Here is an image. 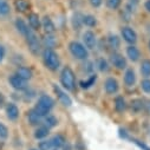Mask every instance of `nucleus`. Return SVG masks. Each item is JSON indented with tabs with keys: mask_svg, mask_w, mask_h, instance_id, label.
Listing matches in <instances>:
<instances>
[{
	"mask_svg": "<svg viewBox=\"0 0 150 150\" xmlns=\"http://www.w3.org/2000/svg\"><path fill=\"white\" fill-rule=\"evenodd\" d=\"M83 44L88 50H92L97 45L96 34L92 31H85L83 33Z\"/></svg>",
	"mask_w": 150,
	"mask_h": 150,
	"instance_id": "9",
	"label": "nucleus"
},
{
	"mask_svg": "<svg viewBox=\"0 0 150 150\" xmlns=\"http://www.w3.org/2000/svg\"><path fill=\"white\" fill-rule=\"evenodd\" d=\"M136 83V73L134 69H127L124 73V84L129 88L134 86Z\"/></svg>",
	"mask_w": 150,
	"mask_h": 150,
	"instance_id": "13",
	"label": "nucleus"
},
{
	"mask_svg": "<svg viewBox=\"0 0 150 150\" xmlns=\"http://www.w3.org/2000/svg\"><path fill=\"white\" fill-rule=\"evenodd\" d=\"M51 143H52V146H53L54 149H59V148H63V146H64V144L66 143V139H65V137H64L63 135L58 134V135H54V136L52 137Z\"/></svg>",
	"mask_w": 150,
	"mask_h": 150,
	"instance_id": "21",
	"label": "nucleus"
},
{
	"mask_svg": "<svg viewBox=\"0 0 150 150\" xmlns=\"http://www.w3.org/2000/svg\"><path fill=\"white\" fill-rule=\"evenodd\" d=\"M8 137V129L5 124L0 123V139H6Z\"/></svg>",
	"mask_w": 150,
	"mask_h": 150,
	"instance_id": "37",
	"label": "nucleus"
},
{
	"mask_svg": "<svg viewBox=\"0 0 150 150\" xmlns=\"http://www.w3.org/2000/svg\"><path fill=\"white\" fill-rule=\"evenodd\" d=\"M143 106H144V103L139 98H135V99H132L130 102V110L132 112H135V114H138L139 111H142L143 110Z\"/></svg>",
	"mask_w": 150,
	"mask_h": 150,
	"instance_id": "23",
	"label": "nucleus"
},
{
	"mask_svg": "<svg viewBox=\"0 0 150 150\" xmlns=\"http://www.w3.org/2000/svg\"><path fill=\"white\" fill-rule=\"evenodd\" d=\"M149 49H150V40H149Z\"/></svg>",
	"mask_w": 150,
	"mask_h": 150,
	"instance_id": "44",
	"label": "nucleus"
},
{
	"mask_svg": "<svg viewBox=\"0 0 150 150\" xmlns=\"http://www.w3.org/2000/svg\"><path fill=\"white\" fill-rule=\"evenodd\" d=\"M26 43H27L28 49H30L32 54H34V56L39 54V52L42 50V43L38 39V37H37L32 31H30L28 34L26 35Z\"/></svg>",
	"mask_w": 150,
	"mask_h": 150,
	"instance_id": "5",
	"label": "nucleus"
},
{
	"mask_svg": "<svg viewBox=\"0 0 150 150\" xmlns=\"http://www.w3.org/2000/svg\"><path fill=\"white\" fill-rule=\"evenodd\" d=\"M90 1V4H91V6L92 7H99L102 4H103V0H89Z\"/></svg>",
	"mask_w": 150,
	"mask_h": 150,
	"instance_id": "39",
	"label": "nucleus"
},
{
	"mask_svg": "<svg viewBox=\"0 0 150 150\" xmlns=\"http://www.w3.org/2000/svg\"><path fill=\"white\" fill-rule=\"evenodd\" d=\"M56 38L52 35V34H46L45 38L43 39V44L45 45L46 49H52L54 45H56Z\"/></svg>",
	"mask_w": 150,
	"mask_h": 150,
	"instance_id": "31",
	"label": "nucleus"
},
{
	"mask_svg": "<svg viewBox=\"0 0 150 150\" xmlns=\"http://www.w3.org/2000/svg\"><path fill=\"white\" fill-rule=\"evenodd\" d=\"M5 54H6V51H5V47L0 45V63H1L5 58Z\"/></svg>",
	"mask_w": 150,
	"mask_h": 150,
	"instance_id": "40",
	"label": "nucleus"
},
{
	"mask_svg": "<svg viewBox=\"0 0 150 150\" xmlns=\"http://www.w3.org/2000/svg\"><path fill=\"white\" fill-rule=\"evenodd\" d=\"M6 115L11 121H16L19 117V109L14 103H8L6 105Z\"/></svg>",
	"mask_w": 150,
	"mask_h": 150,
	"instance_id": "12",
	"label": "nucleus"
},
{
	"mask_svg": "<svg viewBox=\"0 0 150 150\" xmlns=\"http://www.w3.org/2000/svg\"><path fill=\"white\" fill-rule=\"evenodd\" d=\"M27 120H28V123H30L31 125H39V124L42 123L43 117H40V116L32 109V110L28 111V114H27Z\"/></svg>",
	"mask_w": 150,
	"mask_h": 150,
	"instance_id": "18",
	"label": "nucleus"
},
{
	"mask_svg": "<svg viewBox=\"0 0 150 150\" xmlns=\"http://www.w3.org/2000/svg\"><path fill=\"white\" fill-rule=\"evenodd\" d=\"M11 8L6 0H0V18H5L10 14Z\"/></svg>",
	"mask_w": 150,
	"mask_h": 150,
	"instance_id": "27",
	"label": "nucleus"
},
{
	"mask_svg": "<svg viewBox=\"0 0 150 150\" xmlns=\"http://www.w3.org/2000/svg\"><path fill=\"white\" fill-rule=\"evenodd\" d=\"M28 25L31 27V30H39L40 26H42V21H40V18L37 13H30L28 14Z\"/></svg>",
	"mask_w": 150,
	"mask_h": 150,
	"instance_id": "15",
	"label": "nucleus"
},
{
	"mask_svg": "<svg viewBox=\"0 0 150 150\" xmlns=\"http://www.w3.org/2000/svg\"><path fill=\"white\" fill-rule=\"evenodd\" d=\"M57 124H58V120L53 115L49 114L44 117V125H46L47 128H50V129L54 128V127H57Z\"/></svg>",
	"mask_w": 150,
	"mask_h": 150,
	"instance_id": "28",
	"label": "nucleus"
},
{
	"mask_svg": "<svg viewBox=\"0 0 150 150\" xmlns=\"http://www.w3.org/2000/svg\"><path fill=\"white\" fill-rule=\"evenodd\" d=\"M54 106V100L52 97L47 96V95H42L39 98H38V102H37L35 106L33 108V110L38 114L40 117H45L46 115H49L51 110L53 109Z\"/></svg>",
	"mask_w": 150,
	"mask_h": 150,
	"instance_id": "1",
	"label": "nucleus"
},
{
	"mask_svg": "<svg viewBox=\"0 0 150 150\" xmlns=\"http://www.w3.org/2000/svg\"><path fill=\"white\" fill-rule=\"evenodd\" d=\"M96 81H97V76H96V74H91V76L89 77V79L82 81V82L79 83V85H81L82 89H90L92 85H95Z\"/></svg>",
	"mask_w": 150,
	"mask_h": 150,
	"instance_id": "29",
	"label": "nucleus"
},
{
	"mask_svg": "<svg viewBox=\"0 0 150 150\" xmlns=\"http://www.w3.org/2000/svg\"><path fill=\"white\" fill-rule=\"evenodd\" d=\"M108 44L112 50H118L121 46V39L116 34H110L108 38Z\"/></svg>",
	"mask_w": 150,
	"mask_h": 150,
	"instance_id": "22",
	"label": "nucleus"
},
{
	"mask_svg": "<svg viewBox=\"0 0 150 150\" xmlns=\"http://www.w3.org/2000/svg\"><path fill=\"white\" fill-rule=\"evenodd\" d=\"M121 34H122V38L124 39V42H127L130 45H135L137 42V33L136 31L130 27V26H124L121 30Z\"/></svg>",
	"mask_w": 150,
	"mask_h": 150,
	"instance_id": "6",
	"label": "nucleus"
},
{
	"mask_svg": "<svg viewBox=\"0 0 150 150\" xmlns=\"http://www.w3.org/2000/svg\"><path fill=\"white\" fill-rule=\"evenodd\" d=\"M110 62H111L112 65H114L116 69H118V70H124L128 66V62H127L125 57H123V54H121L118 52H114L111 54Z\"/></svg>",
	"mask_w": 150,
	"mask_h": 150,
	"instance_id": "8",
	"label": "nucleus"
},
{
	"mask_svg": "<svg viewBox=\"0 0 150 150\" xmlns=\"http://www.w3.org/2000/svg\"><path fill=\"white\" fill-rule=\"evenodd\" d=\"M83 25L88 26V27H95L97 25V19L96 17L91 16V14H86L83 16Z\"/></svg>",
	"mask_w": 150,
	"mask_h": 150,
	"instance_id": "30",
	"label": "nucleus"
},
{
	"mask_svg": "<svg viewBox=\"0 0 150 150\" xmlns=\"http://www.w3.org/2000/svg\"><path fill=\"white\" fill-rule=\"evenodd\" d=\"M60 83H62L63 88L69 90V91H72L74 89L76 78H74V73L70 66L63 67V70L60 72Z\"/></svg>",
	"mask_w": 150,
	"mask_h": 150,
	"instance_id": "3",
	"label": "nucleus"
},
{
	"mask_svg": "<svg viewBox=\"0 0 150 150\" xmlns=\"http://www.w3.org/2000/svg\"><path fill=\"white\" fill-rule=\"evenodd\" d=\"M49 134H50V128H47L46 125H39L34 131V138L43 139V138L47 137Z\"/></svg>",
	"mask_w": 150,
	"mask_h": 150,
	"instance_id": "19",
	"label": "nucleus"
},
{
	"mask_svg": "<svg viewBox=\"0 0 150 150\" xmlns=\"http://www.w3.org/2000/svg\"><path fill=\"white\" fill-rule=\"evenodd\" d=\"M30 150H39L38 148H32V149H30Z\"/></svg>",
	"mask_w": 150,
	"mask_h": 150,
	"instance_id": "43",
	"label": "nucleus"
},
{
	"mask_svg": "<svg viewBox=\"0 0 150 150\" xmlns=\"http://www.w3.org/2000/svg\"><path fill=\"white\" fill-rule=\"evenodd\" d=\"M104 89H105V92L108 95H114L120 89V85H118V82L116 78L114 77H109L105 79V83H104Z\"/></svg>",
	"mask_w": 150,
	"mask_h": 150,
	"instance_id": "10",
	"label": "nucleus"
},
{
	"mask_svg": "<svg viewBox=\"0 0 150 150\" xmlns=\"http://www.w3.org/2000/svg\"><path fill=\"white\" fill-rule=\"evenodd\" d=\"M122 4V0H106V6L110 10H117Z\"/></svg>",
	"mask_w": 150,
	"mask_h": 150,
	"instance_id": "34",
	"label": "nucleus"
},
{
	"mask_svg": "<svg viewBox=\"0 0 150 150\" xmlns=\"http://www.w3.org/2000/svg\"><path fill=\"white\" fill-rule=\"evenodd\" d=\"M16 27H17V30L23 34V35H27L28 34V32L31 31V28H28V26H27V24L23 20V19H20V18H18L17 20H16Z\"/></svg>",
	"mask_w": 150,
	"mask_h": 150,
	"instance_id": "20",
	"label": "nucleus"
},
{
	"mask_svg": "<svg viewBox=\"0 0 150 150\" xmlns=\"http://www.w3.org/2000/svg\"><path fill=\"white\" fill-rule=\"evenodd\" d=\"M53 91H54V93L57 95L58 99L62 102V104H63V105H65V106H71V105H72V99L70 98V96H69V95H66V92H65V91H63L59 86L53 85Z\"/></svg>",
	"mask_w": 150,
	"mask_h": 150,
	"instance_id": "11",
	"label": "nucleus"
},
{
	"mask_svg": "<svg viewBox=\"0 0 150 150\" xmlns=\"http://www.w3.org/2000/svg\"><path fill=\"white\" fill-rule=\"evenodd\" d=\"M5 104V97L3 96V93H0V106H3Z\"/></svg>",
	"mask_w": 150,
	"mask_h": 150,
	"instance_id": "42",
	"label": "nucleus"
},
{
	"mask_svg": "<svg viewBox=\"0 0 150 150\" xmlns=\"http://www.w3.org/2000/svg\"><path fill=\"white\" fill-rule=\"evenodd\" d=\"M8 82H10V85L17 91H24L27 89V82L25 79H23L21 77H19L17 73L12 74L8 78Z\"/></svg>",
	"mask_w": 150,
	"mask_h": 150,
	"instance_id": "7",
	"label": "nucleus"
},
{
	"mask_svg": "<svg viewBox=\"0 0 150 150\" xmlns=\"http://www.w3.org/2000/svg\"><path fill=\"white\" fill-rule=\"evenodd\" d=\"M96 66H97V69H98L100 72H106V71H109V63H108L104 58H99V59L97 60V63H96Z\"/></svg>",
	"mask_w": 150,
	"mask_h": 150,
	"instance_id": "33",
	"label": "nucleus"
},
{
	"mask_svg": "<svg viewBox=\"0 0 150 150\" xmlns=\"http://www.w3.org/2000/svg\"><path fill=\"white\" fill-rule=\"evenodd\" d=\"M14 7H16V10L18 12L24 13L30 8V4H28L27 0H16L14 1Z\"/></svg>",
	"mask_w": 150,
	"mask_h": 150,
	"instance_id": "24",
	"label": "nucleus"
},
{
	"mask_svg": "<svg viewBox=\"0 0 150 150\" xmlns=\"http://www.w3.org/2000/svg\"><path fill=\"white\" fill-rule=\"evenodd\" d=\"M42 26H43V28H44V31H45L46 34H53L56 32V26H54L53 21L51 20V18L47 17V16L43 18Z\"/></svg>",
	"mask_w": 150,
	"mask_h": 150,
	"instance_id": "14",
	"label": "nucleus"
},
{
	"mask_svg": "<svg viewBox=\"0 0 150 150\" xmlns=\"http://www.w3.org/2000/svg\"><path fill=\"white\" fill-rule=\"evenodd\" d=\"M131 141L136 144V145H138L141 149H143V150H150V148L146 145V144H144V143H142L141 141H138V139H135V138H131Z\"/></svg>",
	"mask_w": 150,
	"mask_h": 150,
	"instance_id": "38",
	"label": "nucleus"
},
{
	"mask_svg": "<svg viewBox=\"0 0 150 150\" xmlns=\"http://www.w3.org/2000/svg\"><path fill=\"white\" fill-rule=\"evenodd\" d=\"M53 146H52V143H51V139L49 141H46V139H44V141H42V142H39V144H38V149L39 150H51Z\"/></svg>",
	"mask_w": 150,
	"mask_h": 150,
	"instance_id": "35",
	"label": "nucleus"
},
{
	"mask_svg": "<svg viewBox=\"0 0 150 150\" xmlns=\"http://www.w3.org/2000/svg\"><path fill=\"white\" fill-rule=\"evenodd\" d=\"M141 88L145 93H150V78H144L141 82Z\"/></svg>",
	"mask_w": 150,
	"mask_h": 150,
	"instance_id": "36",
	"label": "nucleus"
},
{
	"mask_svg": "<svg viewBox=\"0 0 150 150\" xmlns=\"http://www.w3.org/2000/svg\"><path fill=\"white\" fill-rule=\"evenodd\" d=\"M69 50L71 54L78 60H85L89 57V50L84 46V44L79 42H76V40L71 42L69 44Z\"/></svg>",
	"mask_w": 150,
	"mask_h": 150,
	"instance_id": "4",
	"label": "nucleus"
},
{
	"mask_svg": "<svg viewBox=\"0 0 150 150\" xmlns=\"http://www.w3.org/2000/svg\"><path fill=\"white\" fill-rule=\"evenodd\" d=\"M115 109L117 112H123L127 109V102L122 96L115 98Z\"/></svg>",
	"mask_w": 150,
	"mask_h": 150,
	"instance_id": "25",
	"label": "nucleus"
},
{
	"mask_svg": "<svg viewBox=\"0 0 150 150\" xmlns=\"http://www.w3.org/2000/svg\"><path fill=\"white\" fill-rule=\"evenodd\" d=\"M141 73L145 78L150 77V59H143L141 63Z\"/></svg>",
	"mask_w": 150,
	"mask_h": 150,
	"instance_id": "26",
	"label": "nucleus"
},
{
	"mask_svg": "<svg viewBox=\"0 0 150 150\" xmlns=\"http://www.w3.org/2000/svg\"><path fill=\"white\" fill-rule=\"evenodd\" d=\"M16 73L18 74L19 77H21L23 79H25L26 82L30 81V79L32 78V76H33L32 70H31L30 67H26V66H19V67L17 69Z\"/></svg>",
	"mask_w": 150,
	"mask_h": 150,
	"instance_id": "16",
	"label": "nucleus"
},
{
	"mask_svg": "<svg viewBox=\"0 0 150 150\" xmlns=\"http://www.w3.org/2000/svg\"><path fill=\"white\" fill-rule=\"evenodd\" d=\"M82 25H83V16L81 13H76L72 18V26L76 30H79Z\"/></svg>",
	"mask_w": 150,
	"mask_h": 150,
	"instance_id": "32",
	"label": "nucleus"
},
{
	"mask_svg": "<svg viewBox=\"0 0 150 150\" xmlns=\"http://www.w3.org/2000/svg\"><path fill=\"white\" fill-rule=\"evenodd\" d=\"M127 56L129 57V59L131 62H137L141 57V52L135 45H129L127 47Z\"/></svg>",
	"mask_w": 150,
	"mask_h": 150,
	"instance_id": "17",
	"label": "nucleus"
},
{
	"mask_svg": "<svg viewBox=\"0 0 150 150\" xmlns=\"http://www.w3.org/2000/svg\"><path fill=\"white\" fill-rule=\"evenodd\" d=\"M43 60L45 66L51 71H57L60 66V59L53 49H45L43 52Z\"/></svg>",
	"mask_w": 150,
	"mask_h": 150,
	"instance_id": "2",
	"label": "nucleus"
},
{
	"mask_svg": "<svg viewBox=\"0 0 150 150\" xmlns=\"http://www.w3.org/2000/svg\"><path fill=\"white\" fill-rule=\"evenodd\" d=\"M144 8L150 13V0H146V1L144 3Z\"/></svg>",
	"mask_w": 150,
	"mask_h": 150,
	"instance_id": "41",
	"label": "nucleus"
}]
</instances>
